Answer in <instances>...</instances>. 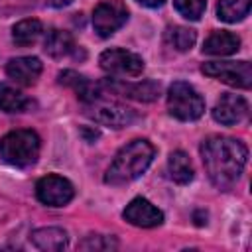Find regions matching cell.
I'll list each match as a JSON object with an SVG mask.
<instances>
[{"label": "cell", "instance_id": "obj_6", "mask_svg": "<svg viewBox=\"0 0 252 252\" xmlns=\"http://www.w3.org/2000/svg\"><path fill=\"white\" fill-rule=\"evenodd\" d=\"M128 20V8L122 0H104L93 12V26L100 37L112 35Z\"/></svg>", "mask_w": 252, "mask_h": 252}, {"label": "cell", "instance_id": "obj_25", "mask_svg": "<svg viewBox=\"0 0 252 252\" xmlns=\"http://www.w3.org/2000/svg\"><path fill=\"white\" fill-rule=\"evenodd\" d=\"M73 0H47V4L49 6H53V8H63V6H69Z\"/></svg>", "mask_w": 252, "mask_h": 252}, {"label": "cell", "instance_id": "obj_26", "mask_svg": "<svg viewBox=\"0 0 252 252\" xmlns=\"http://www.w3.org/2000/svg\"><path fill=\"white\" fill-rule=\"evenodd\" d=\"M140 4H144V6H148V8H158V6H161L165 0H138Z\"/></svg>", "mask_w": 252, "mask_h": 252}, {"label": "cell", "instance_id": "obj_3", "mask_svg": "<svg viewBox=\"0 0 252 252\" xmlns=\"http://www.w3.org/2000/svg\"><path fill=\"white\" fill-rule=\"evenodd\" d=\"M39 136L33 130H12L0 140V158L14 167H30L39 158Z\"/></svg>", "mask_w": 252, "mask_h": 252}, {"label": "cell", "instance_id": "obj_5", "mask_svg": "<svg viewBox=\"0 0 252 252\" xmlns=\"http://www.w3.org/2000/svg\"><path fill=\"white\" fill-rule=\"evenodd\" d=\"M201 71L230 87L250 89L252 85V69L248 61H209L203 63Z\"/></svg>", "mask_w": 252, "mask_h": 252}, {"label": "cell", "instance_id": "obj_18", "mask_svg": "<svg viewBox=\"0 0 252 252\" xmlns=\"http://www.w3.org/2000/svg\"><path fill=\"white\" fill-rule=\"evenodd\" d=\"M167 169H169V177L179 183V185H187L189 181H193V163L189 159V156L181 150L177 152H171L169 159H167Z\"/></svg>", "mask_w": 252, "mask_h": 252}, {"label": "cell", "instance_id": "obj_19", "mask_svg": "<svg viewBox=\"0 0 252 252\" xmlns=\"http://www.w3.org/2000/svg\"><path fill=\"white\" fill-rule=\"evenodd\" d=\"M43 33V26L39 20L35 18H28V20H22L18 22L14 28H12V39L16 45L20 47H28V45H33Z\"/></svg>", "mask_w": 252, "mask_h": 252}, {"label": "cell", "instance_id": "obj_15", "mask_svg": "<svg viewBox=\"0 0 252 252\" xmlns=\"http://www.w3.org/2000/svg\"><path fill=\"white\" fill-rule=\"evenodd\" d=\"M59 83H61V85H67V87H71V89L75 91V94H77L83 102H87V104H91V102H94L96 98H100L96 85H94V83H91L87 77L79 75L77 71L67 69V71L59 73Z\"/></svg>", "mask_w": 252, "mask_h": 252}, {"label": "cell", "instance_id": "obj_10", "mask_svg": "<svg viewBox=\"0 0 252 252\" xmlns=\"http://www.w3.org/2000/svg\"><path fill=\"white\" fill-rule=\"evenodd\" d=\"M122 217H124V220H128L130 224L140 226V228H154L163 222V213L144 197L132 199L126 205Z\"/></svg>", "mask_w": 252, "mask_h": 252}, {"label": "cell", "instance_id": "obj_13", "mask_svg": "<svg viewBox=\"0 0 252 252\" xmlns=\"http://www.w3.org/2000/svg\"><path fill=\"white\" fill-rule=\"evenodd\" d=\"M104 85L114 91L116 94L130 96L142 102L156 100L159 96V83L156 81H144V83H116V81H104Z\"/></svg>", "mask_w": 252, "mask_h": 252}, {"label": "cell", "instance_id": "obj_23", "mask_svg": "<svg viewBox=\"0 0 252 252\" xmlns=\"http://www.w3.org/2000/svg\"><path fill=\"white\" fill-rule=\"evenodd\" d=\"M175 4V10L185 18V20H199L205 12V6H207V0H173Z\"/></svg>", "mask_w": 252, "mask_h": 252}, {"label": "cell", "instance_id": "obj_17", "mask_svg": "<svg viewBox=\"0 0 252 252\" xmlns=\"http://www.w3.org/2000/svg\"><path fill=\"white\" fill-rule=\"evenodd\" d=\"M240 47V37L236 33L230 32H213L205 43H203V51L209 55H232L236 53Z\"/></svg>", "mask_w": 252, "mask_h": 252}, {"label": "cell", "instance_id": "obj_22", "mask_svg": "<svg viewBox=\"0 0 252 252\" xmlns=\"http://www.w3.org/2000/svg\"><path fill=\"white\" fill-rule=\"evenodd\" d=\"M250 6H252V0H219L217 14H219V20L234 24L244 16H248Z\"/></svg>", "mask_w": 252, "mask_h": 252}, {"label": "cell", "instance_id": "obj_8", "mask_svg": "<svg viewBox=\"0 0 252 252\" xmlns=\"http://www.w3.org/2000/svg\"><path fill=\"white\" fill-rule=\"evenodd\" d=\"M35 195L47 207H63L75 197V187L61 175H45L35 183Z\"/></svg>", "mask_w": 252, "mask_h": 252}, {"label": "cell", "instance_id": "obj_16", "mask_svg": "<svg viewBox=\"0 0 252 252\" xmlns=\"http://www.w3.org/2000/svg\"><path fill=\"white\" fill-rule=\"evenodd\" d=\"M45 53H49L51 57L55 59H63V57H69L77 51V43L73 39V35L69 32H63V30H49L47 35H45Z\"/></svg>", "mask_w": 252, "mask_h": 252}, {"label": "cell", "instance_id": "obj_4", "mask_svg": "<svg viewBox=\"0 0 252 252\" xmlns=\"http://www.w3.org/2000/svg\"><path fill=\"white\" fill-rule=\"evenodd\" d=\"M167 110L173 118L191 122L203 116L205 100L189 83L175 81L167 91Z\"/></svg>", "mask_w": 252, "mask_h": 252}, {"label": "cell", "instance_id": "obj_9", "mask_svg": "<svg viewBox=\"0 0 252 252\" xmlns=\"http://www.w3.org/2000/svg\"><path fill=\"white\" fill-rule=\"evenodd\" d=\"M93 104V112L91 116L98 122V124H104V126H110V128H124L128 124H132L138 116L132 108L124 106V104H118V102H104L100 98H96Z\"/></svg>", "mask_w": 252, "mask_h": 252}, {"label": "cell", "instance_id": "obj_1", "mask_svg": "<svg viewBox=\"0 0 252 252\" xmlns=\"http://www.w3.org/2000/svg\"><path fill=\"white\" fill-rule=\"evenodd\" d=\"M201 158L211 183L220 191H228L236 185L244 171L248 150L240 140L211 136L201 144Z\"/></svg>", "mask_w": 252, "mask_h": 252}, {"label": "cell", "instance_id": "obj_2", "mask_svg": "<svg viewBox=\"0 0 252 252\" xmlns=\"http://www.w3.org/2000/svg\"><path fill=\"white\" fill-rule=\"evenodd\" d=\"M154 156H156V148L148 140L138 138V140L128 142L114 156V161L104 173V183L118 187V185H126L138 179L148 169Z\"/></svg>", "mask_w": 252, "mask_h": 252}, {"label": "cell", "instance_id": "obj_12", "mask_svg": "<svg viewBox=\"0 0 252 252\" xmlns=\"http://www.w3.org/2000/svg\"><path fill=\"white\" fill-rule=\"evenodd\" d=\"M6 73L20 85H35L41 75V61L37 57H14L6 65Z\"/></svg>", "mask_w": 252, "mask_h": 252}, {"label": "cell", "instance_id": "obj_20", "mask_svg": "<svg viewBox=\"0 0 252 252\" xmlns=\"http://www.w3.org/2000/svg\"><path fill=\"white\" fill-rule=\"evenodd\" d=\"M195 39H197L195 32L183 26H169L163 33L165 45H169L175 51H189L195 45Z\"/></svg>", "mask_w": 252, "mask_h": 252}, {"label": "cell", "instance_id": "obj_24", "mask_svg": "<svg viewBox=\"0 0 252 252\" xmlns=\"http://www.w3.org/2000/svg\"><path fill=\"white\" fill-rule=\"evenodd\" d=\"M81 250H114L118 248L116 238L104 236V234H89L85 240L79 242Z\"/></svg>", "mask_w": 252, "mask_h": 252}, {"label": "cell", "instance_id": "obj_11", "mask_svg": "<svg viewBox=\"0 0 252 252\" xmlns=\"http://www.w3.org/2000/svg\"><path fill=\"white\" fill-rule=\"evenodd\" d=\"M246 116H248V102L244 96L234 93H224L213 108V118L224 126H234L242 122Z\"/></svg>", "mask_w": 252, "mask_h": 252}, {"label": "cell", "instance_id": "obj_21", "mask_svg": "<svg viewBox=\"0 0 252 252\" xmlns=\"http://www.w3.org/2000/svg\"><path fill=\"white\" fill-rule=\"evenodd\" d=\"M30 106V98L18 89L0 83V110L4 112H24Z\"/></svg>", "mask_w": 252, "mask_h": 252}, {"label": "cell", "instance_id": "obj_7", "mask_svg": "<svg viewBox=\"0 0 252 252\" xmlns=\"http://www.w3.org/2000/svg\"><path fill=\"white\" fill-rule=\"evenodd\" d=\"M100 67L110 75L138 77L144 71V59L126 49H106L98 57Z\"/></svg>", "mask_w": 252, "mask_h": 252}, {"label": "cell", "instance_id": "obj_14", "mask_svg": "<svg viewBox=\"0 0 252 252\" xmlns=\"http://www.w3.org/2000/svg\"><path fill=\"white\" fill-rule=\"evenodd\" d=\"M32 244L39 250H45V252H59L67 246L69 238H67V232L63 228H57V226H43V228H37L32 232L30 236Z\"/></svg>", "mask_w": 252, "mask_h": 252}]
</instances>
